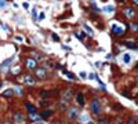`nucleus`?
Instances as JSON below:
<instances>
[{
    "instance_id": "16",
    "label": "nucleus",
    "mask_w": 138,
    "mask_h": 124,
    "mask_svg": "<svg viewBox=\"0 0 138 124\" xmlns=\"http://www.w3.org/2000/svg\"><path fill=\"white\" fill-rule=\"evenodd\" d=\"M51 113H53L51 110H46V112H43V113H42V117H47V116H50Z\"/></svg>"
},
{
    "instance_id": "31",
    "label": "nucleus",
    "mask_w": 138,
    "mask_h": 124,
    "mask_svg": "<svg viewBox=\"0 0 138 124\" xmlns=\"http://www.w3.org/2000/svg\"><path fill=\"white\" fill-rule=\"evenodd\" d=\"M37 124H44V123H37Z\"/></svg>"
},
{
    "instance_id": "30",
    "label": "nucleus",
    "mask_w": 138,
    "mask_h": 124,
    "mask_svg": "<svg viewBox=\"0 0 138 124\" xmlns=\"http://www.w3.org/2000/svg\"><path fill=\"white\" fill-rule=\"evenodd\" d=\"M135 30L138 32V25H135Z\"/></svg>"
},
{
    "instance_id": "13",
    "label": "nucleus",
    "mask_w": 138,
    "mask_h": 124,
    "mask_svg": "<svg viewBox=\"0 0 138 124\" xmlns=\"http://www.w3.org/2000/svg\"><path fill=\"white\" fill-rule=\"evenodd\" d=\"M105 11L106 13H113V11H115V7H113V6H106L105 7Z\"/></svg>"
},
{
    "instance_id": "2",
    "label": "nucleus",
    "mask_w": 138,
    "mask_h": 124,
    "mask_svg": "<svg viewBox=\"0 0 138 124\" xmlns=\"http://www.w3.org/2000/svg\"><path fill=\"white\" fill-rule=\"evenodd\" d=\"M112 32L115 33V35H122V33H123V28H122L120 25L113 23V25H112Z\"/></svg>"
},
{
    "instance_id": "9",
    "label": "nucleus",
    "mask_w": 138,
    "mask_h": 124,
    "mask_svg": "<svg viewBox=\"0 0 138 124\" xmlns=\"http://www.w3.org/2000/svg\"><path fill=\"white\" fill-rule=\"evenodd\" d=\"M77 102H79V105H83L84 103V97H83V94H77Z\"/></svg>"
},
{
    "instance_id": "25",
    "label": "nucleus",
    "mask_w": 138,
    "mask_h": 124,
    "mask_svg": "<svg viewBox=\"0 0 138 124\" xmlns=\"http://www.w3.org/2000/svg\"><path fill=\"white\" fill-rule=\"evenodd\" d=\"M24 8H25V10H28L29 8V3H24V6H22Z\"/></svg>"
},
{
    "instance_id": "17",
    "label": "nucleus",
    "mask_w": 138,
    "mask_h": 124,
    "mask_svg": "<svg viewBox=\"0 0 138 124\" xmlns=\"http://www.w3.org/2000/svg\"><path fill=\"white\" fill-rule=\"evenodd\" d=\"M79 120H80L82 123H83V121H87V114H82V116H80V119H79Z\"/></svg>"
},
{
    "instance_id": "3",
    "label": "nucleus",
    "mask_w": 138,
    "mask_h": 124,
    "mask_svg": "<svg viewBox=\"0 0 138 124\" xmlns=\"http://www.w3.org/2000/svg\"><path fill=\"white\" fill-rule=\"evenodd\" d=\"M36 65H37V62L32 59V58H28L26 59V66H28V69H36Z\"/></svg>"
},
{
    "instance_id": "4",
    "label": "nucleus",
    "mask_w": 138,
    "mask_h": 124,
    "mask_svg": "<svg viewBox=\"0 0 138 124\" xmlns=\"http://www.w3.org/2000/svg\"><path fill=\"white\" fill-rule=\"evenodd\" d=\"M34 73H36V76H37L39 79H44V77H46V70L42 69V68L36 69V70H34Z\"/></svg>"
},
{
    "instance_id": "34",
    "label": "nucleus",
    "mask_w": 138,
    "mask_h": 124,
    "mask_svg": "<svg viewBox=\"0 0 138 124\" xmlns=\"http://www.w3.org/2000/svg\"><path fill=\"white\" fill-rule=\"evenodd\" d=\"M4 124H10V123H4Z\"/></svg>"
},
{
    "instance_id": "24",
    "label": "nucleus",
    "mask_w": 138,
    "mask_h": 124,
    "mask_svg": "<svg viewBox=\"0 0 138 124\" xmlns=\"http://www.w3.org/2000/svg\"><path fill=\"white\" fill-rule=\"evenodd\" d=\"M15 40H17V41H24L22 36H17V37H15Z\"/></svg>"
},
{
    "instance_id": "20",
    "label": "nucleus",
    "mask_w": 138,
    "mask_h": 124,
    "mask_svg": "<svg viewBox=\"0 0 138 124\" xmlns=\"http://www.w3.org/2000/svg\"><path fill=\"white\" fill-rule=\"evenodd\" d=\"M6 7V0H0V8Z\"/></svg>"
},
{
    "instance_id": "27",
    "label": "nucleus",
    "mask_w": 138,
    "mask_h": 124,
    "mask_svg": "<svg viewBox=\"0 0 138 124\" xmlns=\"http://www.w3.org/2000/svg\"><path fill=\"white\" fill-rule=\"evenodd\" d=\"M98 124H106V121H105V120H102V119H101V120L98 121Z\"/></svg>"
},
{
    "instance_id": "28",
    "label": "nucleus",
    "mask_w": 138,
    "mask_h": 124,
    "mask_svg": "<svg viewBox=\"0 0 138 124\" xmlns=\"http://www.w3.org/2000/svg\"><path fill=\"white\" fill-rule=\"evenodd\" d=\"M44 17H46V15H44V13H42V14H40V18H39V20H44Z\"/></svg>"
},
{
    "instance_id": "12",
    "label": "nucleus",
    "mask_w": 138,
    "mask_h": 124,
    "mask_svg": "<svg viewBox=\"0 0 138 124\" xmlns=\"http://www.w3.org/2000/svg\"><path fill=\"white\" fill-rule=\"evenodd\" d=\"M123 61H124V64H130L131 57H130L129 54H124V55H123Z\"/></svg>"
},
{
    "instance_id": "22",
    "label": "nucleus",
    "mask_w": 138,
    "mask_h": 124,
    "mask_svg": "<svg viewBox=\"0 0 138 124\" xmlns=\"http://www.w3.org/2000/svg\"><path fill=\"white\" fill-rule=\"evenodd\" d=\"M53 39L55 41H58V40H60V37H58V35H55V33H53Z\"/></svg>"
},
{
    "instance_id": "19",
    "label": "nucleus",
    "mask_w": 138,
    "mask_h": 124,
    "mask_svg": "<svg viewBox=\"0 0 138 124\" xmlns=\"http://www.w3.org/2000/svg\"><path fill=\"white\" fill-rule=\"evenodd\" d=\"M33 20L34 21L37 20V10H36V8H33Z\"/></svg>"
},
{
    "instance_id": "33",
    "label": "nucleus",
    "mask_w": 138,
    "mask_h": 124,
    "mask_svg": "<svg viewBox=\"0 0 138 124\" xmlns=\"http://www.w3.org/2000/svg\"><path fill=\"white\" fill-rule=\"evenodd\" d=\"M88 124H94V123H88Z\"/></svg>"
},
{
    "instance_id": "11",
    "label": "nucleus",
    "mask_w": 138,
    "mask_h": 124,
    "mask_svg": "<svg viewBox=\"0 0 138 124\" xmlns=\"http://www.w3.org/2000/svg\"><path fill=\"white\" fill-rule=\"evenodd\" d=\"M76 114H77V110H76V109H71V110H69V117H71V119H75Z\"/></svg>"
},
{
    "instance_id": "1",
    "label": "nucleus",
    "mask_w": 138,
    "mask_h": 124,
    "mask_svg": "<svg viewBox=\"0 0 138 124\" xmlns=\"http://www.w3.org/2000/svg\"><path fill=\"white\" fill-rule=\"evenodd\" d=\"M91 110H93V113H100V110H101V108H100V102L97 101V99H94V101L91 102Z\"/></svg>"
},
{
    "instance_id": "23",
    "label": "nucleus",
    "mask_w": 138,
    "mask_h": 124,
    "mask_svg": "<svg viewBox=\"0 0 138 124\" xmlns=\"http://www.w3.org/2000/svg\"><path fill=\"white\" fill-rule=\"evenodd\" d=\"M80 77H82V79H86V77H87L86 72H80Z\"/></svg>"
},
{
    "instance_id": "18",
    "label": "nucleus",
    "mask_w": 138,
    "mask_h": 124,
    "mask_svg": "<svg viewBox=\"0 0 138 124\" xmlns=\"http://www.w3.org/2000/svg\"><path fill=\"white\" fill-rule=\"evenodd\" d=\"M84 29L87 30V33H90V35H93V33H94V32H93V29H90V26H88V25L84 26Z\"/></svg>"
},
{
    "instance_id": "29",
    "label": "nucleus",
    "mask_w": 138,
    "mask_h": 124,
    "mask_svg": "<svg viewBox=\"0 0 138 124\" xmlns=\"http://www.w3.org/2000/svg\"><path fill=\"white\" fill-rule=\"evenodd\" d=\"M133 2H134L135 4H138V0H133Z\"/></svg>"
},
{
    "instance_id": "7",
    "label": "nucleus",
    "mask_w": 138,
    "mask_h": 124,
    "mask_svg": "<svg viewBox=\"0 0 138 124\" xmlns=\"http://www.w3.org/2000/svg\"><path fill=\"white\" fill-rule=\"evenodd\" d=\"M14 120H15L17 123H22L24 121V116L21 113H18V114H15V116H14Z\"/></svg>"
},
{
    "instance_id": "35",
    "label": "nucleus",
    "mask_w": 138,
    "mask_h": 124,
    "mask_svg": "<svg viewBox=\"0 0 138 124\" xmlns=\"http://www.w3.org/2000/svg\"><path fill=\"white\" fill-rule=\"evenodd\" d=\"M111 124H113V123H111Z\"/></svg>"
},
{
    "instance_id": "15",
    "label": "nucleus",
    "mask_w": 138,
    "mask_h": 124,
    "mask_svg": "<svg viewBox=\"0 0 138 124\" xmlns=\"http://www.w3.org/2000/svg\"><path fill=\"white\" fill-rule=\"evenodd\" d=\"M39 119H42V116H37V114H34V113H31V120H39Z\"/></svg>"
},
{
    "instance_id": "5",
    "label": "nucleus",
    "mask_w": 138,
    "mask_h": 124,
    "mask_svg": "<svg viewBox=\"0 0 138 124\" xmlns=\"http://www.w3.org/2000/svg\"><path fill=\"white\" fill-rule=\"evenodd\" d=\"M24 82H25L26 84H29V85H33L34 83H36V82H34V79L32 77V76H25V77H24Z\"/></svg>"
},
{
    "instance_id": "32",
    "label": "nucleus",
    "mask_w": 138,
    "mask_h": 124,
    "mask_svg": "<svg viewBox=\"0 0 138 124\" xmlns=\"http://www.w3.org/2000/svg\"><path fill=\"white\" fill-rule=\"evenodd\" d=\"M135 68H137V69H138V65H137V66H135Z\"/></svg>"
},
{
    "instance_id": "36",
    "label": "nucleus",
    "mask_w": 138,
    "mask_h": 124,
    "mask_svg": "<svg viewBox=\"0 0 138 124\" xmlns=\"http://www.w3.org/2000/svg\"><path fill=\"white\" fill-rule=\"evenodd\" d=\"M0 85H2V84H0Z\"/></svg>"
},
{
    "instance_id": "21",
    "label": "nucleus",
    "mask_w": 138,
    "mask_h": 124,
    "mask_svg": "<svg viewBox=\"0 0 138 124\" xmlns=\"http://www.w3.org/2000/svg\"><path fill=\"white\" fill-rule=\"evenodd\" d=\"M84 36H86L84 33H77V37H79V39H82V40L84 39Z\"/></svg>"
},
{
    "instance_id": "26",
    "label": "nucleus",
    "mask_w": 138,
    "mask_h": 124,
    "mask_svg": "<svg viewBox=\"0 0 138 124\" xmlns=\"http://www.w3.org/2000/svg\"><path fill=\"white\" fill-rule=\"evenodd\" d=\"M66 75H68V76H69V77H71V79H76V77H75V76H73L72 73H68V72H66Z\"/></svg>"
},
{
    "instance_id": "8",
    "label": "nucleus",
    "mask_w": 138,
    "mask_h": 124,
    "mask_svg": "<svg viewBox=\"0 0 138 124\" xmlns=\"http://www.w3.org/2000/svg\"><path fill=\"white\" fill-rule=\"evenodd\" d=\"M124 44H126V47H129V48H138V46L135 43H131V41H126Z\"/></svg>"
},
{
    "instance_id": "10",
    "label": "nucleus",
    "mask_w": 138,
    "mask_h": 124,
    "mask_svg": "<svg viewBox=\"0 0 138 124\" xmlns=\"http://www.w3.org/2000/svg\"><path fill=\"white\" fill-rule=\"evenodd\" d=\"M26 109H28V112H31V113L36 112V108H34L33 105H31V103H26Z\"/></svg>"
},
{
    "instance_id": "14",
    "label": "nucleus",
    "mask_w": 138,
    "mask_h": 124,
    "mask_svg": "<svg viewBox=\"0 0 138 124\" xmlns=\"http://www.w3.org/2000/svg\"><path fill=\"white\" fill-rule=\"evenodd\" d=\"M13 94H14L13 90H6V91H4V97H11Z\"/></svg>"
},
{
    "instance_id": "6",
    "label": "nucleus",
    "mask_w": 138,
    "mask_h": 124,
    "mask_svg": "<svg viewBox=\"0 0 138 124\" xmlns=\"http://www.w3.org/2000/svg\"><path fill=\"white\" fill-rule=\"evenodd\" d=\"M124 14H126L129 18H134V10H133V8H126Z\"/></svg>"
}]
</instances>
